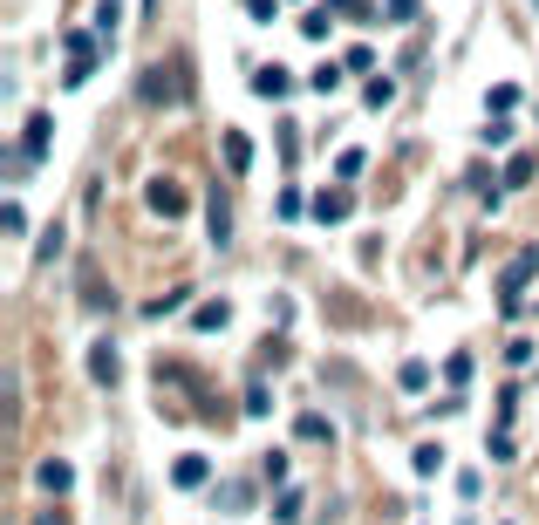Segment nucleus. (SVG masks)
<instances>
[{"mask_svg": "<svg viewBox=\"0 0 539 525\" xmlns=\"http://www.w3.org/2000/svg\"><path fill=\"white\" fill-rule=\"evenodd\" d=\"M144 103H185V69L171 62V69H144Z\"/></svg>", "mask_w": 539, "mask_h": 525, "instance_id": "f257e3e1", "label": "nucleus"}, {"mask_svg": "<svg viewBox=\"0 0 539 525\" xmlns=\"http://www.w3.org/2000/svg\"><path fill=\"white\" fill-rule=\"evenodd\" d=\"M48 137H55V123H48V110H35L28 116V130H21V164H14V171H28L41 150H48Z\"/></svg>", "mask_w": 539, "mask_h": 525, "instance_id": "f03ea898", "label": "nucleus"}, {"mask_svg": "<svg viewBox=\"0 0 539 525\" xmlns=\"http://www.w3.org/2000/svg\"><path fill=\"white\" fill-rule=\"evenodd\" d=\"M144 198H151L157 219H178V212H185V185H178V178H151V191H144Z\"/></svg>", "mask_w": 539, "mask_h": 525, "instance_id": "7ed1b4c3", "label": "nucleus"}, {"mask_svg": "<svg viewBox=\"0 0 539 525\" xmlns=\"http://www.w3.org/2000/svg\"><path fill=\"white\" fill-rule=\"evenodd\" d=\"M89 69H96V35H69V82H82Z\"/></svg>", "mask_w": 539, "mask_h": 525, "instance_id": "20e7f679", "label": "nucleus"}, {"mask_svg": "<svg viewBox=\"0 0 539 525\" xmlns=\"http://www.w3.org/2000/svg\"><path fill=\"white\" fill-rule=\"evenodd\" d=\"M89 375H96L103 389H116V375H123V369H116V348H110V341H96V348H89Z\"/></svg>", "mask_w": 539, "mask_h": 525, "instance_id": "39448f33", "label": "nucleus"}, {"mask_svg": "<svg viewBox=\"0 0 539 525\" xmlns=\"http://www.w3.org/2000/svg\"><path fill=\"white\" fill-rule=\"evenodd\" d=\"M35 485H41V491H55V498H62V491L76 485V471H69L62 457H48V464H41V471H35Z\"/></svg>", "mask_w": 539, "mask_h": 525, "instance_id": "423d86ee", "label": "nucleus"}, {"mask_svg": "<svg viewBox=\"0 0 539 525\" xmlns=\"http://www.w3.org/2000/svg\"><path fill=\"white\" fill-rule=\"evenodd\" d=\"M171 485L198 491V485H205V457H178V464H171Z\"/></svg>", "mask_w": 539, "mask_h": 525, "instance_id": "0eeeda50", "label": "nucleus"}, {"mask_svg": "<svg viewBox=\"0 0 539 525\" xmlns=\"http://www.w3.org/2000/svg\"><path fill=\"white\" fill-rule=\"evenodd\" d=\"M205 232H212V246H226V239H232V205H226V198H212V212H205Z\"/></svg>", "mask_w": 539, "mask_h": 525, "instance_id": "6e6552de", "label": "nucleus"}, {"mask_svg": "<svg viewBox=\"0 0 539 525\" xmlns=\"http://www.w3.org/2000/svg\"><path fill=\"white\" fill-rule=\"evenodd\" d=\"M226 321H232V307H226V300H205V307L192 314V328H198V335H212V328H226Z\"/></svg>", "mask_w": 539, "mask_h": 525, "instance_id": "1a4fd4ad", "label": "nucleus"}, {"mask_svg": "<svg viewBox=\"0 0 539 525\" xmlns=\"http://www.w3.org/2000/svg\"><path fill=\"white\" fill-rule=\"evenodd\" d=\"M253 89H260V96H287L294 75H287V69H253Z\"/></svg>", "mask_w": 539, "mask_h": 525, "instance_id": "9d476101", "label": "nucleus"}, {"mask_svg": "<svg viewBox=\"0 0 539 525\" xmlns=\"http://www.w3.org/2000/svg\"><path fill=\"white\" fill-rule=\"evenodd\" d=\"M226 164H232V171H253V144H246V130H226Z\"/></svg>", "mask_w": 539, "mask_h": 525, "instance_id": "9b49d317", "label": "nucleus"}, {"mask_svg": "<svg viewBox=\"0 0 539 525\" xmlns=\"http://www.w3.org/2000/svg\"><path fill=\"white\" fill-rule=\"evenodd\" d=\"M314 219H321V225L348 219V198H342V191H321V198H314Z\"/></svg>", "mask_w": 539, "mask_h": 525, "instance_id": "f8f14e48", "label": "nucleus"}, {"mask_svg": "<svg viewBox=\"0 0 539 525\" xmlns=\"http://www.w3.org/2000/svg\"><path fill=\"white\" fill-rule=\"evenodd\" d=\"M533 273H539V253H526V260H519L512 273H505V300H519V287H526Z\"/></svg>", "mask_w": 539, "mask_h": 525, "instance_id": "ddd939ff", "label": "nucleus"}, {"mask_svg": "<svg viewBox=\"0 0 539 525\" xmlns=\"http://www.w3.org/2000/svg\"><path fill=\"white\" fill-rule=\"evenodd\" d=\"M389 14L396 21H417V0H389Z\"/></svg>", "mask_w": 539, "mask_h": 525, "instance_id": "4468645a", "label": "nucleus"}, {"mask_svg": "<svg viewBox=\"0 0 539 525\" xmlns=\"http://www.w3.org/2000/svg\"><path fill=\"white\" fill-rule=\"evenodd\" d=\"M335 7H342V14H355V21L369 14V0H335Z\"/></svg>", "mask_w": 539, "mask_h": 525, "instance_id": "2eb2a0df", "label": "nucleus"}, {"mask_svg": "<svg viewBox=\"0 0 539 525\" xmlns=\"http://www.w3.org/2000/svg\"><path fill=\"white\" fill-rule=\"evenodd\" d=\"M35 525H62V519H55V512H48V519H35Z\"/></svg>", "mask_w": 539, "mask_h": 525, "instance_id": "dca6fc26", "label": "nucleus"}]
</instances>
